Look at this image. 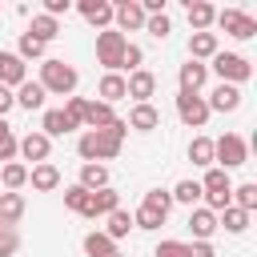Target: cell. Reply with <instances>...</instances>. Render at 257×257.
<instances>
[{
  "label": "cell",
  "mask_w": 257,
  "mask_h": 257,
  "mask_svg": "<svg viewBox=\"0 0 257 257\" xmlns=\"http://www.w3.org/2000/svg\"><path fill=\"white\" fill-rule=\"evenodd\" d=\"M124 133H128V124H124L120 116H116L108 128H88V133L76 141V153H80V161H84V165H100V161H112V157H120Z\"/></svg>",
  "instance_id": "cell-1"
},
{
  "label": "cell",
  "mask_w": 257,
  "mask_h": 257,
  "mask_svg": "<svg viewBox=\"0 0 257 257\" xmlns=\"http://www.w3.org/2000/svg\"><path fill=\"white\" fill-rule=\"evenodd\" d=\"M76 84H80V72H76L72 64L56 60V56H44V60H40V88H44V92H52V96H72Z\"/></svg>",
  "instance_id": "cell-2"
},
{
  "label": "cell",
  "mask_w": 257,
  "mask_h": 257,
  "mask_svg": "<svg viewBox=\"0 0 257 257\" xmlns=\"http://www.w3.org/2000/svg\"><path fill=\"white\" fill-rule=\"evenodd\" d=\"M169 209H173V197L169 189H149L133 213V229H161L169 221Z\"/></svg>",
  "instance_id": "cell-3"
},
{
  "label": "cell",
  "mask_w": 257,
  "mask_h": 257,
  "mask_svg": "<svg viewBox=\"0 0 257 257\" xmlns=\"http://www.w3.org/2000/svg\"><path fill=\"white\" fill-rule=\"evenodd\" d=\"M205 68H213L221 84H237V88L253 76V64H249V56H241V52H217L213 64H205Z\"/></svg>",
  "instance_id": "cell-4"
},
{
  "label": "cell",
  "mask_w": 257,
  "mask_h": 257,
  "mask_svg": "<svg viewBox=\"0 0 257 257\" xmlns=\"http://www.w3.org/2000/svg\"><path fill=\"white\" fill-rule=\"evenodd\" d=\"M213 165L217 169H241V165H249V145H245V137H237V133H225V137H217L213 141Z\"/></svg>",
  "instance_id": "cell-5"
},
{
  "label": "cell",
  "mask_w": 257,
  "mask_h": 257,
  "mask_svg": "<svg viewBox=\"0 0 257 257\" xmlns=\"http://www.w3.org/2000/svg\"><path fill=\"white\" fill-rule=\"evenodd\" d=\"M124 44H128V36H120L116 28H104V32H96V60L104 64V72H120Z\"/></svg>",
  "instance_id": "cell-6"
},
{
  "label": "cell",
  "mask_w": 257,
  "mask_h": 257,
  "mask_svg": "<svg viewBox=\"0 0 257 257\" xmlns=\"http://www.w3.org/2000/svg\"><path fill=\"white\" fill-rule=\"evenodd\" d=\"M213 24H217L221 32H229L233 40H253V36H257V20H253L249 12H241V8H221Z\"/></svg>",
  "instance_id": "cell-7"
},
{
  "label": "cell",
  "mask_w": 257,
  "mask_h": 257,
  "mask_svg": "<svg viewBox=\"0 0 257 257\" xmlns=\"http://www.w3.org/2000/svg\"><path fill=\"white\" fill-rule=\"evenodd\" d=\"M177 116H181V124H189V128H205L213 112H209V104H205L201 92H177Z\"/></svg>",
  "instance_id": "cell-8"
},
{
  "label": "cell",
  "mask_w": 257,
  "mask_h": 257,
  "mask_svg": "<svg viewBox=\"0 0 257 257\" xmlns=\"http://www.w3.org/2000/svg\"><path fill=\"white\" fill-rule=\"evenodd\" d=\"M112 28L124 36V32H141L145 28V12H141V4L137 0H120V4H112Z\"/></svg>",
  "instance_id": "cell-9"
},
{
  "label": "cell",
  "mask_w": 257,
  "mask_h": 257,
  "mask_svg": "<svg viewBox=\"0 0 257 257\" xmlns=\"http://www.w3.org/2000/svg\"><path fill=\"white\" fill-rule=\"evenodd\" d=\"M124 92L133 96V104H149V96L157 92V76L149 68H137V72L124 76Z\"/></svg>",
  "instance_id": "cell-10"
},
{
  "label": "cell",
  "mask_w": 257,
  "mask_h": 257,
  "mask_svg": "<svg viewBox=\"0 0 257 257\" xmlns=\"http://www.w3.org/2000/svg\"><path fill=\"white\" fill-rule=\"evenodd\" d=\"M16 153H20L24 161H32V165H44L48 153H52V141H48L44 133H28V137L16 141Z\"/></svg>",
  "instance_id": "cell-11"
},
{
  "label": "cell",
  "mask_w": 257,
  "mask_h": 257,
  "mask_svg": "<svg viewBox=\"0 0 257 257\" xmlns=\"http://www.w3.org/2000/svg\"><path fill=\"white\" fill-rule=\"evenodd\" d=\"M24 80H28V64H24L16 52H4V48H0V84H4V88H20Z\"/></svg>",
  "instance_id": "cell-12"
},
{
  "label": "cell",
  "mask_w": 257,
  "mask_h": 257,
  "mask_svg": "<svg viewBox=\"0 0 257 257\" xmlns=\"http://www.w3.org/2000/svg\"><path fill=\"white\" fill-rule=\"evenodd\" d=\"M209 112H237L241 108V88L237 84H217L209 96H205Z\"/></svg>",
  "instance_id": "cell-13"
},
{
  "label": "cell",
  "mask_w": 257,
  "mask_h": 257,
  "mask_svg": "<svg viewBox=\"0 0 257 257\" xmlns=\"http://www.w3.org/2000/svg\"><path fill=\"white\" fill-rule=\"evenodd\" d=\"M116 209H120V193L108 185V189H96V193L88 197L84 217H88V221H96V217H108V213H116Z\"/></svg>",
  "instance_id": "cell-14"
},
{
  "label": "cell",
  "mask_w": 257,
  "mask_h": 257,
  "mask_svg": "<svg viewBox=\"0 0 257 257\" xmlns=\"http://www.w3.org/2000/svg\"><path fill=\"white\" fill-rule=\"evenodd\" d=\"M76 12H80L92 28H100V32H104V28H112V4H108V0H80V4H76Z\"/></svg>",
  "instance_id": "cell-15"
},
{
  "label": "cell",
  "mask_w": 257,
  "mask_h": 257,
  "mask_svg": "<svg viewBox=\"0 0 257 257\" xmlns=\"http://www.w3.org/2000/svg\"><path fill=\"white\" fill-rule=\"evenodd\" d=\"M205 80H209V68L197 64V60H185V64L177 68V84H181V92H201Z\"/></svg>",
  "instance_id": "cell-16"
},
{
  "label": "cell",
  "mask_w": 257,
  "mask_h": 257,
  "mask_svg": "<svg viewBox=\"0 0 257 257\" xmlns=\"http://www.w3.org/2000/svg\"><path fill=\"white\" fill-rule=\"evenodd\" d=\"M124 124H128V128H137V133H153V128H161V112H157V104H153V100H149V104H133Z\"/></svg>",
  "instance_id": "cell-17"
},
{
  "label": "cell",
  "mask_w": 257,
  "mask_h": 257,
  "mask_svg": "<svg viewBox=\"0 0 257 257\" xmlns=\"http://www.w3.org/2000/svg\"><path fill=\"white\" fill-rule=\"evenodd\" d=\"M197 185H201V197H229V193H233L229 173H225V169H217V165H213V169H205V177H201Z\"/></svg>",
  "instance_id": "cell-18"
},
{
  "label": "cell",
  "mask_w": 257,
  "mask_h": 257,
  "mask_svg": "<svg viewBox=\"0 0 257 257\" xmlns=\"http://www.w3.org/2000/svg\"><path fill=\"white\" fill-rule=\"evenodd\" d=\"M185 16H189V28H193V32H209L213 20H217V8H213L209 0H189Z\"/></svg>",
  "instance_id": "cell-19"
},
{
  "label": "cell",
  "mask_w": 257,
  "mask_h": 257,
  "mask_svg": "<svg viewBox=\"0 0 257 257\" xmlns=\"http://www.w3.org/2000/svg\"><path fill=\"white\" fill-rule=\"evenodd\" d=\"M28 185L36 189V193H52V189H60V169L56 165H32L28 169Z\"/></svg>",
  "instance_id": "cell-20"
},
{
  "label": "cell",
  "mask_w": 257,
  "mask_h": 257,
  "mask_svg": "<svg viewBox=\"0 0 257 257\" xmlns=\"http://www.w3.org/2000/svg\"><path fill=\"white\" fill-rule=\"evenodd\" d=\"M189 233H193V241H209L217 233V213H209L205 205L201 209H189Z\"/></svg>",
  "instance_id": "cell-21"
},
{
  "label": "cell",
  "mask_w": 257,
  "mask_h": 257,
  "mask_svg": "<svg viewBox=\"0 0 257 257\" xmlns=\"http://www.w3.org/2000/svg\"><path fill=\"white\" fill-rule=\"evenodd\" d=\"M221 48H217V32H193L189 36V60H213Z\"/></svg>",
  "instance_id": "cell-22"
},
{
  "label": "cell",
  "mask_w": 257,
  "mask_h": 257,
  "mask_svg": "<svg viewBox=\"0 0 257 257\" xmlns=\"http://www.w3.org/2000/svg\"><path fill=\"white\" fill-rule=\"evenodd\" d=\"M124 96H128V92H124V76H120V72H104L100 84H96V100L116 104V100H124Z\"/></svg>",
  "instance_id": "cell-23"
},
{
  "label": "cell",
  "mask_w": 257,
  "mask_h": 257,
  "mask_svg": "<svg viewBox=\"0 0 257 257\" xmlns=\"http://www.w3.org/2000/svg\"><path fill=\"white\" fill-rule=\"evenodd\" d=\"M112 120H116L112 104H104V100H88L84 104V128H108Z\"/></svg>",
  "instance_id": "cell-24"
},
{
  "label": "cell",
  "mask_w": 257,
  "mask_h": 257,
  "mask_svg": "<svg viewBox=\"0 0 257 257\" xmlns=\"http://www.w3.org/2000/svg\"><path fill=\"white\" fill-rule=\"evenodd\" d=\"M72 128H76V124H72L60 108H44V116H40V133H44L48 141H52V137H64V133H72Z\"/></svg>",
  "instance_id": "cell-25"
},
{
  "label": "cell",
  "mask_w": 257,
  "mask_h": 257,
  "mask_svg": "<svg viewBox=\"0 0 257 257\" xmlns=\"http://www.w3.org/2000/svg\"><path fill=\"white\" fill-rule=\"evenodd\" d=\"M0 185H4V193H20L28 185V165H20V161L0 165Z\"/></svg>",
  "instance_id": "cell-26"
},
{
  "label": "cell",
  "mask_w": 257,
  "mask_h": 257,
  "mask_svg": "<svg viewBox=\"0 0 257 257\" xmlns=\"http://www.w3.org/2000/svg\"><path fill=\"white\" fill-rule=\"evenodd\" d=\"M28 36H36L40 44H52V40L60 36V20H52V16H44V12H36V16H32V24H28Z\"/></svg>",
  "instance_id": "cell-27"
},
{
  "label": "cell",
  "mask_w": 257,
  "mask_h": 257,
  "mask_svg": "<svg viewBox=\"0 0 257 257\" xmlns=\"http://www.w3.org/2000/svg\"><path fill=\"white\" fill-rule=\"evenodd\" d=\"M12 96H16V104H20V108H28V112H32V108H44V96H48V92L40 88V80H24Z\"/></svg>",
  "instance_id": "cell-28"
},
{
  "label": "cell",
  "mask_w": 257,
  "mask_h": 257,
  "mask_svg": "<svg viewBox=\"0 0 257 257\" xmlns=\"http://www.w3.org/2000/svg\"><path fill=\"white\" fill-rule=\"evenodd\" d=\"M20 217H24V197L20 193H0V225L16 229Z\"/></svg>",
  "instance_id": "cell-29"
},
{
  "label": "cell",
  "mask_w": 257,
  "mask_h": 257,
  "mask_svg": "<svg viewBox=\"0 0 257 257\" xmlns=\"http://www.w3.org/2000/svg\"><path fill=\"white\" fill-rule=\"evenodd\" d=\"M84 253L88 257H120V249H116V241H108L100 229H92V233H84Z\"/></svg>",
  "instance_id": "cell-30"
},
{
  "label": "cell",
  "mask_w": 257,
  "mask_h": 257,
  "mask_svg": "<svg viewBox=\"0 0 257 257\" xmlns=\"http://www.w3.org/2000/svg\"><path fill=\"white\" fill-rule=\"evenodd\" d=\"M217 229H225V233H245V229H249V213L237 209V205H229V209L217 213Z\"/></svg>",
  "instance_id": "cell-31"
},
{
  "label": "cell",
  "mask_w": 257,
  "mask_h": 257,
  "mask_svg": "<svg viewBox=\"0 0 257 257\" xmlns=\"http://www.w3.org/2000/svg\"><path fill=\"white\" fill-rule=\"evenodd\" d=\"M76 185L88 189V193L108 189V169H104V165H80V181H76Z\"/></svg>",
  "instance_id": "cell-32"
},
{
  "label": "cell",
  "mask_w": 257,
  "mask_h": 257,
  "mask_svg": "<svg viewBox=\"0 0 257 257\" xmlns=\"http://www.w3.org/2000/svg\"><path fill=\"white\" fill-rule=\"evenodd\" d=\"M104 221H108V225H104L100 233H104L108 241H120V237H128V229H133V213H124V209H116V213H108Z\"/></svg>",
  "instance_id": "cell-33"
},
{
  "label": "cell",
  "mask_w": 257,
  "mask_h": 257,
  "mask_svg": "<svg viewBox=\"0 0 257 257\" xmlns=\"http://www.w3.org/2000/svg\"><path fill=\"white\" fill-rule=\"evenodd\" d=\"M189 161L197 169H213V141L209 137H193L189 141Z\"/></svg>",
  "instance_id": "cell-34"
},
{
  "label": "cell",
  "mask_w": 257,
  "mask_h": 257,
  "mask_svg": "<svg viewBox=\"0 0 257 257\" xmlns=\"http://www.w3.org/2000/svg\"><path fill=\"white\" fill-rule=\"evenodd\" d=\"M229 205H237V209H245V213H253V209H257V181H245V185H233V193H229Z\"/></svg>",
  "instance_id": "cell-35"
},
{
  "label": "cell",
  "mask_w": 257,
  "mask_h": 257,
  "mask_svg": "<svg viewBox=\"0 0 257 257\" xmlns=\"http://www.w3.org/2000/svg\"><path fill=\"white\" fill-rule=\"evenodd\" d=\"M44 52H48V44H40L36 36H28V32H20V40H16V56L28 64V60H44Z\"/></svg>",
  "instance_id": "cell-36"
},
{
  "label": "cell",
  "mask_w": 257,
  "mask_h": 257,
  "mask_svg": "<svg viewBox=\"0 0 257 257\" xmlns=\"http://www.w3.org/2000/svg\"><path fill=\"white\" fill-rule=\"evenodd\" d=\"M169 197H173V201H181V205H189V209H193V205H197V201H201V185H197V181H189V177H185V181H177V185H173V189H169Z\"/></svg>",
  "instance_id": "cell-37"
},
{
  "label": "cell",
  "mask_w": 257,
  "mask_h": 257,
  "mask_svg": "<svg viewBox=\"0 0 257 257\" xmlns=\"http://www.w3.org/2000/svg\"><path fill=\"white\" fill-rule=\"evenodd\" d=\"M88 197H92V193L80 189V185H68V189H64V205H68L72 213H80V217H84V209H88Z\"/></svg>",
  "instance_id": "cell-38"
},
{
  "label": "cell",
  "mask_w": 257,
  "mask_h": 257,
  "mask_svg": "<svg viewBox=\"0 0 257 257\" xmlns=\"http://www.w3.org/2000/svg\"><path fill=\"white\" fill-rule=\"evenodd\" d=\"M145 32H149V36H157V40H165V36L173 32L169 12H161V16H145Z\"/></svg>",
  "instance_id": "cell-39"
},
{
  "label": "cell",
  "mask_w": 257,
  "mask_h": 257,
  "mask_svg": "<svg viewBox=\"0 0 257 257\" xmlns=\"http://www.w3.org/2000/svg\"><path fill=\"white\" fill-rule=\"evenodd\" d=\"M0 161L4 165L16 161V137H12V124L8 120H0Z\"/></svg>",
  "instance_id": "cell-40"
},
{
  "label": "cell",
  "mask_w": 257,
  "mask_h": 257,
  "mask_svg": "<svg viewBox=\"0 0 257 257\" xmlns=\"http://www.w3.org/2000/svg\"><path fill=\"white\" fill-rule=\"evenodd\" d=\"M84 104H88L84 96H64V108H60V112H64V116L80 128V124H84Z\"/></svg>",
  "instance_id": "cell-41"
},
{
  "label": "cell",
  "mask_w": 257,
  "mask_h": 257,
  "mask_svg": "<svg viewBox=\"0 0 257 257\" xmlns=\"http://www.w3.org/2000/svg\"><path fill=\"white\" fill-rule=\"evenodd\" d=\"M16 253H20V233L0 225V257H16Z\"/></svg>",
  "instance_id": "cell-42"
},
{
  "label": "cell",
  "mask_w": 257,
  "mask_h": 257,
  "mask_svg": "<svg viewBox=\"0 0 257 257\" xmlns=\"http://www.w3.org/2000/svg\"><path fill=\"white\" fill-rule=\"evenodd\" d=\"M153 257H189V241H161Z\"/></svg>",
  "instance_id": "cell-43"
},
{
  "label": "cell",
  "mask_w": 257,
  "mask_h": 257,
  "mask_svg": "<svg viewBox=\"0 0 257 257\" xmlns=\"http://www.w3.org/2000/svg\"><path fill=\"white\" fill-rule=\"evenodd\" d=\"M141 60H145V52L137 48V44H124V56H120V72L128 68V72H137L141 68Z\"/></svg>",
  "instance_id": "cell-44"
},
{
  "label": "cell",
  "mask_w": 257,
  "mask_h": 257,
  "mask_svg": "<svg viewBox=\"0 0 257 257\" xmlns=\"http://www.w3.org/2000/svg\"><path fill=\"white\" fill-rule=\"evenodd\" d=\"M68 8H72V0H44V16H52V20L64 16Z\"/></svg>",
  "instance_id": "cell-45"
},
{
  "label": "cell",
  "mask_w": 257,
  "mask_h": 257,
  "mask_svg": "<svg viewBox=\"0 0 257 257\" xmlns=\"http://www.w3.org/2000/svg\"><path fill=\"white\" fill-rule=\"evenodd\" d=\"M189 257H217L213 241H189Z\"/></svg>",
  "instance_id": "cell-46"
},
{
  "label": "cell",
  "mask_w": 257,
  "mask_h": 257,
  "mask_svg": "<svg viewBox=\"0 0 257 257\" xmlns=\"http://www.w3.org/2000/svg\"><path fill=\"white\" fill-rule=\"evenodd\" d=\"M12 108H16V96H12V88H4V84H0V120H4Z\"/></svg>",
  "instance_id": "cell-47"
}]
</instances>
